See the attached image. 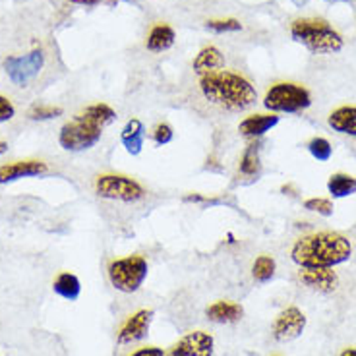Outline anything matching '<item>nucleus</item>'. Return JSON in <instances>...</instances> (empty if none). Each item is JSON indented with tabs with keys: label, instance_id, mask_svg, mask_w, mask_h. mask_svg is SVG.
I'll use <instances>...</instances> for the list:
<instances>
[{
	"label": "nucleus",
	"instance_id": "1",
	"mask_svg": "<svg viewBox=\"0 0 356 356\" xmlns=\"http://www.w3.org/2000/svg\"><path fill=\"white\" fill-rule=\"evenodd\" d=\"M353 244L339 232H314L294 242L291 258L300 269H333L348 261Z\"/></svg>",
	"mask_w": 356,
	"mask_h": 356
},
{
	"label": "nucleus",
	"instance_id": "2",
	"mask_svg": "<svg viewBox=\"0 0 356 356\" xmlns=\"http://www.w3.org/2000/svg\"><path fill=\"white\" fill-rule=\"evenodd\" d=\"M200 91L215 107L241 113L258 101V91L248 78L232 70H215L200 76Z\"/></svg>",
	"mask_w": 356,
	"mask_h": 356
},
{
	"label": "nucleus",
	"instance_id": "3",
	"mask_svg": "<svg viewBox=\"0 0 356 356\" xmlns=\"http://www.w3.org/2000/svg\"><path fill=\"white\" fill-rule=\"evenodd\" d=\"M291 37L294 43L302 44L314 54H335L343 51L345 41L337 29L320 18H300L291 24Z\"/></svg>",
	"mask_w": 356,
	"mask_h": 356
},
{
	"label": "nucleus",
	"instance_id": "4",
	"mask_svg": "<svg viewBox=\"0 0 356 356\" xmlns=\"http://www.w3.org/2000/svg\"><path fill=\"white\" fill-rule=\"evenodd\" d=\"M261 103L273 115H298L312 107V95L304 86L281 81L267 89Z\"/></svg>",
	"mask_w": 356,
	"mask_h": 356
},
{
	"label": "nucleus",
	"instance_id": "5",
	"mask_svg": "<svg viewBox=\"0 0 356 356\" xmlns=\"http://www.w3.org/2000/svg\"><path fill=\"white\" fill-rule=\"evenodd\" d=\"M108 281L111 285L115 286L116 291L124 294L138 293L147 279L149 273V266H147V259L143 256H124V258L113 259L108 264Z\"/></svg>",
	"mask_w": 356,
	"mask_h": 356
},
{
	"label": "nucleus",
	"instance_id": "6",
	"mask_svg": "<svg viewBox=\"0 0 356 356\" xmlns=\"http://www.w3.org/2000/svg\"><path fill=\"white\" fill-rule=\"evenodd\" d=\"M103 138V128L86 120L83 116H74L58 132V143L64 152L81 153L95 147Z\"/></svg>",
	"mask_w": 356,
	"mask_h": 356
},
{
	"label": "nucleus",
	"instance_id": "7",
	"mask_svg": "<svg viewBox=\"0 0 356 356\" xmlns=\"http://www.w3.org/2000/svg\"><path fill=\"white\" fill-rule=\"evenodd\" d=\"M95 192L103 200L122 204H138L145 197L142 184L124 175H101L95 180Z\"/></svg>",
	"mask_w": 356,
	"mask_h": 356
},
{
	"label": "nucleus",
	"instance_id": "8",
	"mask_svg": "<svg viewBox=\"0 0 356 356\" xmlns=\"http://www.w3.org/2000/svg\"><path fill=\"white\" fill-rule=\"evenodd\" d=\"M44 66V54L41 49H35L24 56H8L4 60V70L10 81L18 88H26L29 81L39 76Z\"/></svg>",
	"mask_w": 356,
	"mask_h": 356
},
{
	"label": "nucleus",
	"instance_id": "9",
	"mask_svg": "<svg viewBox=\"0 0 356 356\" xmlns=\"http://www.w3.org/2000/svg\"><path fill=\"white\" fill-rule=\"evenodd\" d=\"M153 318H155V312L147 310H138L136 314H132L128 320L122 323V327L116 335V343L120 347H128V345H134V343H140L143 339L149 335V330H152Z\"/></svg>",
	"mask_w": 356,
	"mask_h": 356
},
{
	"label": "nucleus",
	"instance_id": "10",
	"mask_svg": "<svg viewBox=\"0 0 356 356\" xmlns=\"http://www.w3.org/2000/svg\"><path fill=\"white\" fill-rule=\"evenodd\" d=\"M215 339L205 331H192L180 337L165 356H213Z\"/></svg>",
	"mask_w": 356,
	"mask_h": 356
},
{
	"label": "nucleus",
	"instance_id": "11",
	"mask_svg": "<svg viewBox=\"0 0 356 356\" xmlns=\"http://www.w3.org/2000/svg\"><path fill=\"white\" fill-rule=\"evenodd\" d=\"M304 330H306V316L302 310H298L296 306H289L277 316L273 323V337L279 343H289L300 337Z\"/></svg>",
	"mask_w": 356,
	"mask_h": 356
},
{
	"label": "nucleus",
	"instance_id": "12",
	"mask_svg": "<svg viewBox=\"0 0 356 356\" xmlns=\"http://www.w3.org/2000/svg\"><path fill=\"white\" fill-rule=\"evenodd\" d=\"M47 172H49V167L43 161H16V163L0 167V184H10V182L22 180V178L44 177Z\"/></svg>",
	"mask_w": 356,
	"mask_h": 356
},
{
	"label": "nucleus",
	"instance_id": "13",
	"mask_svg": "<svg viewBox=\"0 0 356 356\" xmlns=\"http://www.w3.org/2000/svg\"><path fill=\"white\" fill-rule=\"evenodd\" d=\"M298 279L308 289L323 294L333 293L339 285V277L333 269H300Z\"/></svg>",
	"mask_w": 356,
	"mask_h": 356
},
{
	"label": "nucleus",
	"instance_id": "14",
	"mask_svg": "<svg viewBox=\"0 0 356 356\" xmlns=\"http://www.w3.org/2000/svg\"><path fill=\"white\" fill-rule=\"evenodd\" d=\"M281 122V116L267 113V115H250L238 124V134L248 140H258L267 132H271Z\"/></svg>",
	"mask_w": 356,
	"mask_h": 356
},
{
	"label": "nucleus",
	"instance_id": "15",
	"mask_svg": "<svg viewBox=\"0 0 356 356\" xmlns=\"http://www.w3.org/2000/svg\"><path fill=\"white\" fill-rule=\"evenodd\" d=\"M145 138H147V132H145V126H143L140 118H130L122 128V132H120V143L130 155H140L142 153L143 145H145Z\"/></svg>",
	"mask_w": 356,
	"mask_h": 356
},
{
	"label": "nucleus",
	"instance_id": "16",
	"mask_svg": "<svg viewBox=\"0 0 356 356\" xmlns=\"http://www.w3.org/2000/svg\"><path fill=\"white\" fill-rule=\"evenodd\" d=\"M207 320L213 321V323H236L242 320L244 316V308L238 302H232V300H217L211 306H207L205 310Z\"/></svg>",
	"mask_w": 356,
	"mask_h": 356
},
{
	"label": "nucleus",
	"instance_id": "17",
	"mask_svg": "<svg viewBox=\"0 0 356 356\" xmlns=\"http://www.w3.org/2000/svg\"><path fill=\"white\" fill-rule=\"evenodd\" d=\"M327 124L333 132L356 138V107L343 105L331 111V115L327 116Z\"/></svg>",
	"mask_w": 356,
	"mask_h": 356
},
{
	"label": "nucleus",
	"instance_id": "18",
	"mask_svg": "<svg viewBox=\"0 0 356 356\" xmlns=\"http://www.w3.org/2000/svg\"><path fill=\"white\" fill-rule=\"evenodd\" d=\"M238 175L244 180H258L261 175V149L259 143H250L246 145V149L242 152V157L238 161Z\"/></svg>",
	"mask_w": 356,
	"mask_h": 356
},
{
	"label": "nucleus",
	"instance_id": "19",
	"mask_svg": "<svg viewBox=\"0 0 356 356\" xmlns=\"http://www.w3.org/2000/svg\"><path fill=\"white\" fill-rule=\"evenodd\" d=\"M177 41V33L169 24H157L152 27L149 35L145 39V47L152 53H165Z\"/></svg>",
	"mask_w": 356,
	"mask_h": 356
},
{
	"label": "nucleus",
	"instance_id": "20",
	"mask_svg": "<svg viewBox=\"0 0 356 356\" xmlns=\"http://www.w3.org/2000/svg\"><path fill=\"white\" fill-rule=\"evenodd\" d=\"M222 66H225V56H222L221 51H219L217 47H213V44L204 47V49L196 54L194 63H192V68H194V72L200 74V76L209 74V72L221 70Z\"/></svg>",
	"mask_w": 356,
	"mask_h": 356
},
{
	"label": "nucleus",
	"instance_id": "21",
	"mask_svg": "<svg viewBox=\"0 0 356 356\" xmlns=\"http://www.w3.org/2000/svg\"><path fill=\"white\" fill-rule=\"evenodd\" d=\"M53 291L58 294L60 298H64V300H70V302H74V300H78V298H80V294H81L80 279L74 275V273L64 271V273H60V275L54 279Z\"/></svg>",
	"mask_w": 356,
	"mask_h": 356
},
{
	"label": "nucleus",
	"instance_id": "22",
	"mask_svg": "<svg viewBox=\"0 0 356 356\" xmlns=\"http://www.w3.org/2000/svg\"><path fill=\"white\" fill-rule=\"evenodd\" d=\"M327 190L333 200H343V197L355 196L356 194V178L345 172H335L327 180Z\"/></svg>",
	"mask_w": 356,
	"mask_h": 356
},
{
	"label": "nucleus",
	"instance_id": "23",
	"mask_svg": "<svg viewBox=\"0 0 356 356\" xmlns=\"http://www.w3.org/2000/svg\"><path fill=\"white\" fill-rule=\"evenodd\" d=\"M86 120L97 124L99 128H107L108 124H113L116 120V111L113 107H108L107 103H95V105H89L80 113Z\"/></svg>",
	"mask_w": 356,
	"mask_h": 356
},
{
	"label": "nucleus",
	"instance_id": "24",
	"mask_svg": "<svg viewBox=\"0 0 356 356\" xmlns=\"http://www.w3.org/2000/svg\"><path fill=\"white\" fill-rule=\"evenodd\" d=\"M275 259L271 258V256H259L254 261V266H252V277L258 281V283H269L273 275H275Z\"/></svg>",
	"mask_w": 356,
	"mask_h": 356
},
{
	"label": "nucleus",
	"instance_id": "25",
	"mask_svg": "<svg viewBox=\"0 0 356 356\" xmlns=\"http://www.w3.org/2000/svg\"><path fill=\"white\" fill-rule=\"evenodd\" d=\"M306 147H308L310 155L318 161V163H327V161L333 157V145L330 143V140L320 138V136L312 138Z\"/></svg>",
	"mask_w": 356,
	"mask_h": 356
},
{
	"label": "nucleus",
	"instance_id": "26",
	"mask_svg": "<svg viewBox=\"0 0 356 356\" xmlns=\"http://www.w3.org/2000/svg\"><path fill=\"white\" fill-rule=\"evenodd\" d=\"M304 209L306 211H312V213H318L321 217H331L335 207H333V202L331 200H325V197H308L304 202Z\"/></svg>",
	"mask_w": 356,
	"mask_h": 356
},
{
	"label": "nucleus",
	"instance_id": "27",
	"mask_svg": "<svg viewBox=\"0 0 356 356\" xmlns=\"http://www.w3.org/2000/svg\"><path fill=\"white\" fill-rule=\"evenodd\" d=\"M63 108L60 107H51V105H35V107L29 108L27 116L31 120H53V118H58L63 116Z\"/></svg>",
	"mask_w": 356,
	"mask_h": 356
},
{
	"label": "nucleus",
	"instance_id": "28",
	"mask_svg": "<svg viewBox=\"0 0 356 356\" xmlns=\"http://www.w3.org/2000/svg\"><path fill=\"white\" fill-rule=\"evenodd\" d=\"M207 29H211L215 33H234V31H241L242 24L238 19L227 18V19H209L207 24Z\"/></svg>",
	"mask_w": 356,
	"mask_h": 356
},
{
	"label": "nucleus",
	"instance_id": "29",
	"mask_svg": "<svg viewBox=\"0 0 356 356\" xmlns=\"http://www.w3.org/2000/svg\"><path fill=\"white\" fill-rule=\"evenodd\" d=\"M172 140H175V130H172L167 122H159V124L153 128L152 142L155 143V145L163 147V145H169Z\"/></svg>",
	"mask_w": 356,
	"mask_h": 356
},
{
	"label": "nucleus",
	"instance_id": "30",
	"mask_svg": "<svg viewBox=\"0 0 356 356\" xmlns=\"http://www.w3.org/2000/svg\"><path fill=\"white\" fill-rule=\"evenodd\" d=\"M14 116H16V108H14V105L10 103L8 99L0 95V124H2V122H8Z\"/></svg>",
	"mask_w": 356,
	"mask_h": 356
},
{
	"label": "nucleus",
	"instance_id": "31",
	"mask_svg": "<svg viewBox=\"0 0 356 356\" xmlns=\"http://www.w3.org/2000/svg\"><path fill=\"white\" fill-rule=\"evenodd\" d=\"M130 356H165V350L159 347H143L134 350Z\"/></svg>",
	"mask_w": 356,
	"mask_h": 356
},
{
	"label": "nucleus",
	"instance_id": "32",
	"mask_svg": "<svg viewBox=\"0 0 356 356\" xmlns=\"http://www.w3.org/2000/svg\"><path fill=\"white\" fill-rule=\"evenodd\" d=\"M184 202H190V204H211L213 200L200 196V194H188V196H184Z\"/></svg>",
	"mask_w": 356,
	"mask_h": 356
},
{
	"label": "nucleus",
	"instance_id": "33",
	"mask_svg": "<svg viewBox=\"0 0 356 356\" xmlns=\"http://www.w3.org/2000/svg\"><path fill=\"white\" fill-rule=\"evenodd\" d=\"M72 4H80V6H97L103 0H70Z\"/></svg>",
	"mask_w": 356,
	"mask_h": 356
},
{
	"label": "nucleus",
	"instance_id": "34",
	"mask_svg": "<svg viewBox=\"0 0 356 356\" xmlns=\"http://www.w3.org/2000/svg\"><path fill=\"white\" fill-rule=\"evenodd\" d=\"M6 152H8V143L4 142V140H0V157H2Z\"/></svg>",
	"mask_w": 356,
	"mask_h": 356
},
{
	"label": "nucleus",
	"instance_id": "35",
	"mask_svg": "<svg viewBox=\"0 0 356 356\" xmlns=\"http://www.w3.org/2000/svg\"><path fill=\"white\" fill-rule=\"evenodd\" d=\"M339 356H356V348H345Z\"/></svg>",
	"mask_w": 356,
	"mask_h": 356
},
{
	"label": "nucleus",
	"instance_id": "36",
	"mask_svg": "<svg viewBox=\"0 0 356 356\" xmlns=\"http://www.w3.org/2000/svg\"><path fill=\"white\" fill-rule=\"evenodd\" d=\"M341 2H353V0H341Z\"/></svg>",
	"mask_w": 356,
	"mask_h": 356
},
{
	"label": "nucleus",
	"instance_id": "37",
	"mask_svg": "<svg viewBox=\"0 0 356 356\" xmlns=\"http://www.w3.org/2000/svg\"><path fill=\"white\" fill-rule=\"evenodd\" d=\"M128 2H130V0H128Z\"/></svg>",
	"mask_w": 356,
	"mask_h": 356
}]
</instances>
